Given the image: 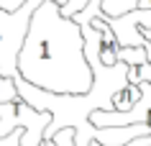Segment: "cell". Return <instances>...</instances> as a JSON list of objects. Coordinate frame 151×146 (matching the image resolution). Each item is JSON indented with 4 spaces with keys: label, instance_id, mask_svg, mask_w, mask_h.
Returning <instances> with one entry per match:
<instances>
[{
    "label": "cell",
    "instance_id": "ba28073f",
    "mask_svg": "<svg viewBox=\"0 0 151 146\" xmlns=\"http://www.w3.org/2000/svg\"><path fill=\"white\" fill-rule=\"evenodd\" d=\"M26 0H0V8L3 10H16V8H21Z\"/></svg>",
    "mask_w": 151,
    "mask_h": 146
},
{
    "label": "cell",
    "instance_id": "3957f363",
    "mask_svg": "<svg viewBox=\"0 0 151 146\" xmlns=\"http://www.w3.org/2000/svg\"><path fill=\"white\" fill-rule=\"evenodd\" d=\"M51 121L49 110H36L18 95L16 100L0 103V138L8 136L13 128H23L21 146H39L44 141V128Z\"/></svg>",
    "mask_w": 151,
    "mask_h": 146
},
{
    "label": "cell",
    "instance_id": "5b68a950",
    "mask_svg": "<svg viewBox=\"0 0 151 146\" xmlns=\"http://www.w3.org/2000/svg\"><path fill=\"white\" fill-rule=\"evenodd\" d=\"M138 97H141V90H138V85H133V82H126V85H120L115 92H113L110 103H113V110H131V108L138 103Z\"/></svg>",
    "mask_w": 151,
    "mask_h": 146
},
{
    "label": "cell",
    "instance_id": "277c9868",
    "mask_svg": "<svg viewBox=\"0 0 151 146\" xmlns=\"http://www.w3.org/2000/svg\"><path fill=\"white\" fill-rule=\"evenodd\" d=\"M100 13H103V10H100ZM100 13L92 16V18H87V21L95 26L97 31H100V41H97V59H100L105 67H113L115 62H118V49H120V44H118V39H115V33H113L110 23H108ZM82 23H85V21H82Z\"/></svg>",
    "mask_w": 151,
    "mask_h": 146
},
{
    "label": "cell",
    "instance_id": "6da1fadb",
    "mask_svg": "<svg viewBox=\"0 0 151 146\" xmlns=\"http://www.w3.org/2000/svg\"><path fill=\"white\" fill-rule=\"evenodd\" d=\"M18 74L49 92H87L92 67L85 57L82 26L59 13L56 0H41L18 49Z\"/></svg>",
    "mask_w": 151,
    "mask_h": 146
},
{
    "label": "cell",
    "instance_id": "8992f818",
    "mask_svg": "<svg viewBox=\"0 0 151 146\" xmlns=\"http://www.w3.org/2000/svg\"><path fill=\"white\" fill-rule=\"evenodd\" d=\"M18 97V87H16V77H5L0 74V103H8Z\"/></svg>",
    "mask_w": 151,
    "mask_h": 146
},
{
    "label": "cell",
    "instance_id": "9c48e42d",
    "mask_svg": "<svg viewBox=\"0 0 151 146\" xmlns=\"http://www.w3.org/2000/svg\"><path fill=\"white\" fill-rule=\"evenodd\" d=\"M141 36L151 44V26H141Z\"/></svg>",
    "mask_w": 151,
    "mask_h": 146
},
{
    "label": "cell",
    "instance_id": "7a4b0ae2",
    "mask_svg": "<svg viewBox=\"0 0 151 146\" xmlns=\"http://www.w3.org/2000/svg\"><path fill=\"white\" fill-rule=\"evenodd\" d=\"M41 0H26L21 8L16 10H3L0 8V74L5 77H16L18 74V49L23 44V36L31 23V13L36 10ZM64 5L67 0H56Z\"/></svg>",
    "mask_w": 151,
    "mask_h": 146
},
{
    "label": "cell",
    "instance_id": "52a82bcc",
    "mask_svg": "<svg viewBox=\"0 0 151 146\" xmlns=\"http://www.w3.org/2000/svg\"><path fill=\"white\" fill-rule=\"evenodd\" d=\"M85 5H87V0H67L64 5H59V13H62V16H74V13L82 10Z\"/></svg>",
    "mask_w": 151,
    "mask_h": 146
}]
</instances>
